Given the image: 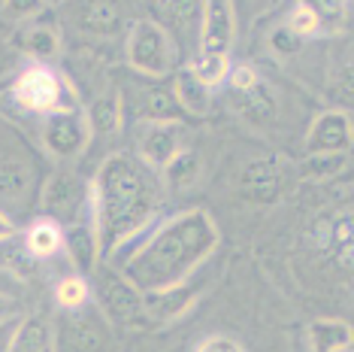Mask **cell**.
<instances>
[{"label":"cell","mask_w":354,"mask_h":352,"mask_svg":"<svg viewBox=\"0 0 354 352\" xmlns=\"http://www.w3.org/2000/svg\"><path fill=\"white\" fill-rule=\"evenodd\" d=\"M345 164H348V155H306L300 164V176L303 179L324 182L339 176L345 170Z\"/></svg>","instance_id":"cell-30"},{"label":"cell","mask_w":354,"mask_h":352,"mask_svg":"<svg viewBox=\"0 0 354 352\" xmlns=\"http://www.w3.org/2000/svg\"><path fill=\"white\" fill-rule=\"evenodd\" d=\"M52 352H118L115 325L103 316L97 303L73 310L55 322Z\"/></svg>","instance_id":"cell-3"},{"label":"cell","mask_w":354,"mask_h":352,"mask_svg":"<svg viewBox=\"0 0 354 352\" xmlns=\"http://www.w3.org/2000/svg\"><path fill=\"white\" fill-rule=\"evenodd\" d=\"M327 246L342 267H354V215H339L327 231Z\"/></svg>","instance_id":"cell-25"},{"label":"cell","mask_w":354,"mask_h":352,"mask_svg":"<svg viewBox=\"0 0 354 352\" xmlns=\"http://www.w3.org/2000/svg\"><path fill=\"white\" fill-rule=\"evenodd\" d=\"M25 243H28V249L34 252V258L43 261V258L58 255L64 246H67V231L61 228V222L43 215V219L30 222V228L25 231Z\"/></svg>","instance_id":"cell-17"},{"label":"cell","mask_w":354,"mask_h":352,"mask_svg":"<svg viewBox=\"0 0 354 352\" xmlns=\"http://www.w3.org/2000/svg\"><path fill=\"white\" fill-rule=\"evenodd\" d=\"M30 188H34V167H30V161L6 152L3 161H0V197H3V204L15 206L28 201Z\"/></svg>","instance_id":"cell-16"},{"label":"cell","mask_w":354,"mask_h":352,"mask_svg":"<svg viewBox=\"0 0 354 352\" xmlns=\"http://www.w3.org/2000/svg\"><path fill=\"white\" fill-rule=\"evenodd\" d=\"M354 146V122L345 109H327L306 134V155H348Z\"/></svg>","instance_id":"cell-10"},{"label":"cell","mask_w":354,"mask_h":352,"mask_svg":"<svg viewBox=\"0 0 354 352\" xmlns=\"http://www.w3.org/2000/svg\"><path fill=\"white\" fill-rule=\"evenodd\" d=\"M12 98L28 113L49 116L55 109H61L64 82L49 64H34V67L21 70L19 79L12 82Z\"/></svg>","instance_id":"cell-7"},{"label":"cell","mask_w":354,"mask_h":352,"mask_svg":"<svg viewBox=\"0 0 354 352\" xmlns=\"http://www.w3.org/2000/svg\"><path fill=\"white\" fill-rule=\"evenodd\" d=\"M185 152L182 122H140L136 127V155L158 173H164Z\"/></svg>","instance_id":"cell-8"},{"label":"cell","mask_w":354,"mask_h":352,"mask_svg":"<svg viewBox=\"0 0 354 352\" xmlns=\"http://www.w3.org/2000/svg\"><path fill=\"white\" fill-rule=\"evenodd\" d=\"M185 70H191L206 88H215V85H221L224 79H230V61L218 58V55H197V58L188 61Z\"/></svg>","instance_id":"cell-28"},{"label":"cell","mask_w":354,"mask_h":352,"mask_svg":"<svg viewBox=\"0 0 354 352\" xmlns=\"http://www.w3.org/2000/svg\"><path fill=\"white\" fill-rule=\"evenodd\" d=\"M6 352H52V334L39 319H25L6 343Z\"/></svg>","instance_id":"cell-23"},{"label":"cell","mask_w":354,"mask_h":352,"mask_svg":"<svg viewBox=\"0 0 354 352\" xmlns=\"http://www.w3.org/2000/svg\"><path fill=\"white\" fill-rule=\"evenodd\" d=\"M127 107L140 116V122H179L185 113L173 85H136Z\"/></svg>","instance_id":"cell-14"},{"label":"cell","mask_w":354,"mask_h":352,"mask_svg":"<svg viewBox=\"0 0 354 352\" xmlns=\"http://www.w3.org/2000/svg\"><path fill=\"white\" fill-rule=\"evenodd\" d=\"M79 28L85 34H97V37H109L122 28V15L112 3H88L79 12Z\"/></svg>","instance_id":"cell-24"},{"label":"cell","mask_w":354,"mask_h":352,"mask_svg":"<svg viewBox=\"0 0 354 352\" xmlns=\"http://www.w3.org/2000/svg\"><path fill=\"white\" fill-rule=\"evenodd\" d=\"M233 107L252 125H270L276 118V94L267 88V82H261L252 91H243V94L233 91Z\"/></svg>","instance_id":"cell-18"},{"label":"cell","mask_w":354,"mask_h":352,"mask_svg":"<svg viewBox=\"0 0 354 352\" xmlns=\"http://www.w3.org/2000/svg\"><path fill=\"white\" fill-rule=\"evenodd\" d=\"M91 201V197H88ZM67 255L73 261V267L79 270L82 276H91L97 270V258L103 255V243H100V231H97V222L91 215V204H88V213L85 219L73 222V228L67 231Z\"/></svg>","instance_id":"cell-13"},{"label":"cell","mask_w":354,"mask_h":352,"mask_svg":"<svg viewBox=\"0 0 354 352\" xmlns=\"http://www.w3.org/2000/svg\"><path fill=\"white\" fill-rule=\"evenodd\" d=\"M342 352H354V343H351V346H345V349H342Z\"/></svg>","instance_id":"cell-37"},{"label":"cell","mask_w":354,"mask_h":352,"mask_svg":"<svg viewBox=\"0 0 354 352\" xmlns=\"http://www.w3.org/2000/svg\"><path fill=\"white\" fill-rule=\"evenodd\" d=\"M218 228L206 210H185L151 228L122 261V274L140 292H164L200 274L209 255L218 249Z\"/></svg>","instance_id":"cell-2"},{"label":"cell","mask_w":354,"mask_h":352,"mask_svg":"<svg viewBox=\"0 0 354 352\" xmlns=\"http://www.w3.org/2000/svg\"><path fill=\"white\" fill-rule=\"evenodd\" d=\"M15 46H19L25 55H30V58L49 61L58 55L61 39H58V30L49 28V25H28L15 34Z\"/></svg>","instance_id":"cell-21"},{"label":"cell","mask_w":354,"mask_h":352,"mask_svg":"<svg viewBox=\"0 0 354 352\" xmlns=\"http://www.w3.org/2000/svg\"><path fill=\"white\" fill-rule=\"evenodd\" d=\"M97 285H94V298L103 316L115 328H146L151 325L146 310V292H140L115 267H97Z\"/></svg>","instance_id":"cell-4"},{"label":"cell","mask_w":354,"mask_h":352,"mask_svg":"<svg viewBox=\"0 0 354 352\" xmlns=\"http://www.w3.org/2000/svg\"><path fill=\"white\" fill-rule=\"evenodd\" d=\"M91 188L70 170H55L43 186V210L55 222H79V215L88 213Z\"/></svg>","instance_id":"cell-9"},{"label":"cell","mask_w":354,"mask_h":352,"mask_svg":"<svg viewBox=\"0 0 354 352\" xmlns=\"http://www.w3.org/2000/svg\"><path fill=\"white\" fill-rule=\"evenodd\" d=\"M270 43H272V49H276L279 55H294V52H300V46H303V37H297L294 30L285 25V28L272 30Z\"/></svg>","instance_id":"cell-35"},{"label":"cell","mask_w":354,"mask_h":352,"mask_svg":"<svg viewBox=\"0 0 354 352\" xmlns=\"http://www.w3.org/2000/svg\"><path fill=\"white\" fill-rule=\"evenodd\" d=\"M37 10H46V3H39V0H6L3 3V15L10 21H15V19H28V15H34Z\"/></svg>","instance_id":"cell-36"},{"label":"cell","mask_w":354,"mask_h":352,"mask_svg":"<svg viewBox=\"0 0 354 352\" xmlns=\"http://www.w3.org/2000/svg\"><path fill=\"white\" fill-rule=\"evenodd\" d=\"M91 294H94V289L88 285V276H82V274H70L55 285V301H58L67 313L88 307V303H91Z\"/></svg>","instance_id":"cell-26"},{"label":"cell","mask_w":354,"mask_h":352,"mask_svg":"<svg viewBox=\"0 0 354 352\" xmlns=\"http://www.w3.org/2000/svg\"><path fill=\"white\" fill-rule=\"evenodd\" d=\"M230 91H236V94H243V91H252L254 85H261V76H257V70L254 67H248V64H239V67H233L230 70Z\"/></svg>","instance_id":"cell-33"},{"label":"cell","mask_w":354,"mask_h":352,"mask_svg":"<svg viewBox=\"0 0 354 352\" xmlns=\"http://www.w3.org/2000/svg\"><path fill=\"white\" fill-rule=\"evenodd\" d=\"M3 261H6V267L10 270H15L19 276H28L30 270H34V264H37V258H34V252L28 249V243H25V237L21 240H15V237H6L3 240Z\"/></svg>","instance_id":"cell-31"},{"label":"cell","mask_w":354,"mask_h":352,"mask_svg":"<svg viewBox=\"0 0 354 352\" xmlns=\"http://www.w3.org/2000/svg\"><path fill=\"white\" fill-rule=\"evenodd\" d=\"M285 158L281 155H270V158H257V161L245 164L243 176H239V191L248 204L267 206L276 204L281 188H285Z\"/></svg>","instance_id":"cell-11"},{"label":"cell","mask_w":354,"mask_h":352,"mask_svg":"<svg viewBox=\"0 0 354 352\" xmlns=\"http://www.w3.org/2000/svg\"><path fill=\"white\" fill-rule=\"evenodd\" d=\"M127 61L133 70L155 79H164L176 70V43L167 34V28H160L151 19L133 21L127 30Z\"/></svg>","instance_id":"cell-5"},{"label":"cell","mask_w":354,"mask_h":352,"mask_svg":"<svg viewBox=\"0 0 354 352\" xmlns=\"http://www.w3.org/2000/svg\"><path fill=\"white\" fill-rule=\"evenodd\" d=\"M309 340L315 352H342L354 343V328L339 319H315L309 325Z\"/></svg>","instance_id":"cell-20"},{"label":"cell","mask_w":354,"mask_h":352,"mask_svg":"<svg viewBox=\"0 0 354 352\" xmlns=\"http://www.w3.org/2000/svg\"><path fill=\"white\" fill-rule=\"evenodd\" d=\"M197 176H200V158H197V152H188V149H185L182 155L164 170V179L173 191L191 188L197 182Z\"/></svg>","instance_id":"cell-29"},{"label":"cell","mask_w":354,"mask_h":352,"mask_svg":"<svg viewBox=\"0 0 354 352\" xmlns=\"http://www.w3.org/2000/svg\"><path fill=\"white\" fill-rule=\"evenodd\" d=\"M330 91L339 107L354 109V43L345 46L336 58L333 73H330Z\"/></svg>","instance_id":"cell-22"},{"label":"cell","mask_w":354,"mask_h":352,"mask_svg":"<svg viewBox=\"0 0 354 352\" xmlns=\"http://www.w3.org/2000/svg\"><path fill=\"white\" fill-rule=\"evenodd\" d=\"M233 37H236V12L227 0L203 3V25H200V55L227 58Z\"/></svg>","instance_id":"cell-12"},{"label":"cell","mask_w":354,"mask_h":352,"mask_svg":"<svg viewBox=\"0 0 354 352\" xmlns=\"http://www.w3.org/2000/svg\"><path fill=\"white\" fill-rule=\"evenodd\" d=\"M200 289H203V279H200V283H194V279H188V283L176 285V289L149 292V294H146V310H149L151 325H155V322H170V319L182 316L185 310H188L191 303L197 301Z\"/></svg>","instance_id":"cell-15"},{"label":"cell","mask_w":354,"mask_h":352,"mask_svg":"<svg viewBox=\"0 0 354 352\" xmlns=\"http://www.w3.org/2000/svg\"><path fill=\"white\" fill-rule=\"evenodd\" d=\"M88 188L103 255H118L124 246H133L142 231L151 228L164 197L158 170L131 152L109 155Z\"/></svg>","instance_id":"cell-1"},{"label":"cell","mask_w":354,"mask_h":352,"mask_svg":"<svg viewBox=\"0 0 354 352\" xmlns=\"http://www.w3.org/2000/svg\"><path fill=\"white\" fill-rule=\"evenodd\" d=\"M194 352H245V346L239 340L227 337V334H212V337H203L194 346Z\"/></svg>","instance_id":"cell-34"},{"label":"cell","mask_w":354,"mask_h":352,"mask_svg":"<svg viewBox=\"0 0 354 352\" xmlns=\"http://www.w3.org/2000/svg\"><path fill=\"white\" fill-rule=\"evenodd\" d=\"M173 88H176V98H179L182 109L188 116H206L209 113V107H212V88H206L191 70H179L173 79Z\"/></svg>","instance_id":"cell-19"},{"label":"cell","mask_w":354,"mask_h":352,"mask_svg":"<svg viewBox=\"0 0 354 352\" xmlns=\"http://www.w3.org/2000/svg\"><path fill=\"white\" fill-rule=\"evenodd\" d=\"M288 28L294 30L297 37H315L321 30V12L315 10V3H297L291 19H288Z\"/></svg>","instance_id":"cell-32"},{"label":"cell","mask_w":354,"mask_h":352,"mask_svg":"<svg viewBox=\"0 0 354 352\" xmlns=\"http://www.w3.org/2000/svg\"><path fill=\"white\" fill-rule=\"evenodd\" d=\"M43 146L49 149V155L55 158H79L91 140L94 127L85 109L79 107H61L55 113L43 116Z\"/></svg>","instance_id":"cell-6"},{"label":"cell","mask_w":354,"mask_h":352,"mask_svg":"<svg viewBox=\"0 0 354 352\" xmlns=\"http://www.w3.org/2000/svg\"><path fill=\"white\" fill-rule=\"evenodd\" d=\"M88 118H91L94 134H103V137H112V134L122 127V100L118 98H97L94 107L88 109Z\"/></svg>","instance_id":"cell-27"}]
</instances>
